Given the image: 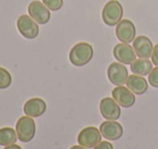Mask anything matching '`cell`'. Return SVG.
<instances>
[{
    "label": "cell",
    "mask_w": 158,
    "mask_h": 149,
    "mask_svg": "<svg viewBox=\"0 0 158 149\" xmlns=\"http://www.w3.org/2000/svg\"><path fill=\"white\" fill-rule=\"evenodd\" d=\"M93 48L90 44L78 43L69 51V61L75 66H84L93 58Z\"/></svg>",
    "instance_id": "cell-1"
},
{
    "label": "cell",
    "mask_w": 158,
    "mask_h": 149,
    "mask_svg": "<svg viewBox=\"0 0 158 149\" xmlns=\"http://www.w3.org/2000/svg\"><path fill=\"white\" fill-rule=\"evenodd\" d=\"M123 16V6L117 0H110L104 6L102 10L103 22L108 26H115L121 21Z\"/></svg>",
    "instance_id": "cell-2"
},
{
    "label": "cell",
    "mask_w": 158,
    "mask_h": 149,
    "mask_svg": "<svg viewBox=\"0 0 158 149\" xmlns=\"http://www.w3.org/2000/svg\"><path fill=\"white\" fill-rule=\"evenodd\" d=\"M15 131L19 140L22 142H29L36 133V124L34 119L28 115L21 116L16 122Z\"/></svg>",
    "instance_id": "cell-3"
},
{
    "label": "cell",
    "mask_w": 158,
    "mask_h": 149,
    "mask_svg": "<svg viewBox=\"0 0 158 149\" xmlns=\"http://www.w3.org/2000/svg\"><path fill=\"white\" fill-rule=\"evenodd\" d=\"M16 26H18L21 35L27 39H34L39 34L38 23L33 18H31V16L22 14L19 16L18 21H16Z\"/></svg>",
    "instance_id": "cell-4"
},
{
    "label": "cell",
    "mask_w": 158,
    "mask_h": 149,
    "mask_svg": "<svg viewBox=\"0 0 158 149\" xmlns=\"http://www.w3.org/2000/svg\"><path fill=\"white\" fill-rule=\"evenodd\" d=\"M102 134L100 129L94 126H87L80 131L77 140L80 146H84L86 148H94L99 142H101Z\"/></svg>",
    "instance_id": "cell-5"
},
{
    "label": "cell",
    "mask_w": 158,
    "mask_h": 149,
    "mask_svg": "<svg viewBox=\"0 0 158 149\" xmlns=\"http://www.w3.org/2000/svg\"><path fill=\"white\" fill-rule=\"evenodd\" d=\"M128 70L125 64L120 62H113L107 69V77L113 85L121 86L128 79Z\"/></svg>",
    "instance_id": "cell-6"
},
{
    "label": "cell",
    "mask_w": 158,
    "mask_h": 149,
    "mask_svg": "<svg viewBox=\"0 0 158 149\" xmlns=\"http://www.w3.org/2000/svg\"><path fill=\"white\" fill-rule=\"evenodd\" d=\"M100 112H101L102 116L108 121L118 120L121 114L120 106L114 100V98H110V97H106L101 100Z\"/></svg>",
    "instance_id": "cell-7"
},
{
    "label": "cell",
    "mask_w": 158,
    "mask_h": 149,
    "mask_svg": "<svg viewBox=\"0 0 158 149\" xmlns=\"http://www.w3.org/2000/svg\"><path fill=\"white\" fill-rule=\"evenodd\" d=\"M28 14L33 18L38 24H47L50 21L51 13L50 10L41 2V1H31L28 6Z\"/></svg>",
    "instance_id": "cell-8"
},
{
    "label": "cell",
    "mask_w": 158,
    "mask_h": 149,
    "mask_svg": "<svg viewBox=\"0 0 158 149\" xmlns=\"http://www.w3.org/2000/svg\"><path fill=\"white\" fill-rule=\"evenodd\" d=\"M112 96L114 100L123 108H130L135 103V96L134 94L125 86H116L113 89Z\"/></svg>",
    "instance_id": "cell-9"
},
{
    "label": "cell",
    "mask_w": 158,
    "mask_h": 149,
    "mask_svg": "<svg viewBox=\"0 0 158 149\" xmlns=\"http://www.w3.org/2000/svg\"><path fill=\"white\" fill-rule=\"evenodd\" d=\"M135 26L130 20H121L116 26V36L121 43L130 44L135 38Z\"/></svg>",
    "instance_id": "cell-10"
},
{
    "label": "cell",
    "mask_w": 158,
    "mask_h": 149,
    "mask_svg": "<svg viewBox=\"0 0 158 149\" xmlns=\"http://www.w3.org/2000/svg\"><path fill=\"white\" fill-rule=\"evenodd\" d=\"M113 55L117 61L123 64H131L136 57L133 47H131L129 44H125V43L117 44L114 47Z\"/></svg>",
    "instance_id": "cell-11"
},
{
    "label": "cell",
    "mask_w": 158,
    "mask_h": 149,
    "mask_svg": "<svg viewBox=\"0 0 158 149\" xmlns=\"http://www.w3.org/2000/svg\"><path fill=\"white\" fill-rule=\"evenodd\" d=\"M100 132L102 136L108 140H118L123 136V129L117 121H104L100 125Z\"/></svg>",
    "instance_id": "cell-12"
},
{
    "label": "cell",
    "mask_w": 158,
    "mask_h": 149,
    "mask_svg": "<svg viewBox=\"0 0 158 149\" xmlns=\"http://www.w3.org/2000/svg\"><path fill=\"white\" fill-rule=\"evenodd\" d=\"M133 49L139 58L148 59V58H151L154 49L153 43L146 36H138L133 40Z\"/></svg>",
    "instance_id": "cell-13"
},
{
    "label": "cell",
    "mask_w": 158,
    "mask_h": 149,
    "mask_svg": "<svg viewBox=\"0 0 158 149\" xmlns=\"http://www.w3.org/2000/svg\"><path fill=\"white\" fill-rule=\"evenodd\" d=\"M23 110L26 115L31 116V118H38L46 112V101L41 98H31L25 102Z\"/></svg>",
    "instance_id": "cell-14"
},
{
    "label": "cell",
    "mask_w": 158,
    "mask_h": 149,
    "mask_svg": "<svg viewBox=\"0 0 158 149\" xmlns=\"http://www.w3.org/2000/svg\"><path fill=\"white\" fill-rule=\"evenodd\" d=\"M127 87L133 93L134 95H143L147 92L148 88V84L147 81L143 76L140 75L132 74L130 76H128V79L126 82Z\"/></svg>",
    "instance_id": "cell-15"
},
{
    "label": "cell",
    "mask_w": 158,
    "mask_h": 149,
    "mask_svg": "<svg viewBox=\"0 0 158 149\" xmlns=\"http://www.w3.org/2000/svg\"><path fill=\"white\" fill-rule=\"evenodd\" d=\"M130 70L133 74L145 76V75H148L153 70V63L148 59L140 58V59H135L130 64Z\"/></svg>",
    "instance_id": "cell-16"
},
{
    "label": "cell",
    "mask_w": 158,
    "mask_h": 149,
    "mask_svg": "<svg viewBox=\"0 0 158 149\" xmlns=\"http://www.w3.org/2000/svg\"><path fill=\"white\" fill-rule=\"evenodd\" d=\"M18 139L16 131L12 127H2L0 129V146H9L15 144Z\"/></svg>",
    "instance_id": "cell-17"
},
{
    "label": "cell",
    "mask_w": 158,
    "mask_h": 149,
    "mask_svg": "<svg viewBox=\"0 0 158 149\" xmlns=\"http://www.w3.org/2000/svg\"><path fill=\"white\" fill-rule=\"evenodd\" d=\"M12 83V76L8 70L0 66V89H6Z\"/></svg>",
    "instance_id": "cell-18"
},
{
    "label": "cell",
    "mask_w": 158,
    "mask_h": 149,
    "mask_svg": "<svg viewBox=\"0 0 158 149\" xmlns=\"http://www.w3.org/2000/svg\"><path fill=\"white\" fill-rule=\"evenodd\" d=\"M42 3L51 11H57L63 7V0H42Z\"/></svg>",
    "instance_id": "cell-19"
},
{
    "label": "cell",
    "mask_w": 158,
    "mask_h": 149,
    "mask_svg": "<svg viewBox=\"0 0 158 149\" xmlns=\"http://www.w3.org/2000/svg\"><path fill=\"white\" fill-rule=\"evenodd\" d=\"M148 83L153 87L158 88V66L153 68V70L148 74Z\"/></svg>",
    "instance_id": "cell-20"
},
{
    "label": "cell",
    "mask_w": 158,
    "mask_h": 149,
    "mask_svg": "<svg viewBox=\"0 0 158 149\" xmlns=\"http://www.w3.org/2000/svg\"><path fill=\"white\" fill-rule=\"evenodd\" d=\"M151 58H152V63L155 64L156 66H158V44L154 47Z\"/></svg>",
    "instance_id": "cell-21"
},
{
    "label": "cell",
    "mask_w": 158,
    "mask_h": 149,
    "mask_svg": "<svg viewBox=\"0 0 158 149\" xmlns=\"http://www.w3.org/2000/svg\"><path fill=\"white\" fill-rule=\"evenodd\" d=\"M93 149H114V147H113V145L110 142H101Z\"/></svg>",
    "instance_id": "cell-22"
},
{
    "label": "cell",
    "mask_w": 158,
    "mask_h": 149,
    "mask_svg": "<svg viewBox=\"0 0 158 149\" xmlns=\"http://www.w3.org/2000/svg\"><path fill=\"white\" fill-rule=\"evenodd\" d=\"M5 149H23V148L16 144H12V145H9V146H5Z\"/></svg>",
    "instance_id": "cell-23"
},
{
    "label": "cell",
    "mask_w": 158,
    "mask_h": 149,
    "mask_svg": "<svg viewBox=\"0 0 158 149\" xmlns=\"http://www.w3.org/2000/svg\"><path fill=\"white\" fill-rule=\"evenodd\" d=\"M69 149H88V148H86V147H84V146H80V145H79V146H73V147H70Z\"/></svg>",
    "instance_id": "cell-24"
}]
</instances>
